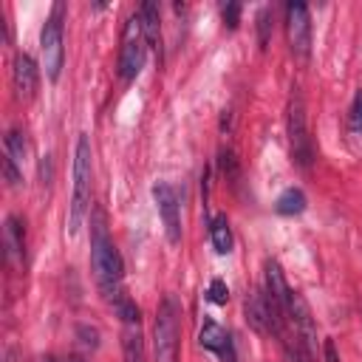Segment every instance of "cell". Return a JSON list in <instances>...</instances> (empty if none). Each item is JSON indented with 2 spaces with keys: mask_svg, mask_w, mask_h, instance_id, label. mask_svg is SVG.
<instances>
[{
  "mask_svg": "<svg viewBox=\"0 0 362 362\" xmlns=\"http://www.w3.org/2000/svg\"><path fill=\"white\" fill-rule=\"evenodd\" d=\"M243 314H246L249 328H255L257 334H272L269 303H266V294H263V291H255V294L246 297V303H243Z\"/></svg>",
  "mask_w": 362,
  "mask_h": 362,
  "instance_id": "obj_12",
  "label": "cell"
},
{
  "mask_svg": "<svg viewBox=\"0 0 362 362\" xmlns=\"http://www.w3.org/2000/svg\"><path fill=\"white\" fill-rule=\"evenodd\" d=\"M153 345H156V362H178V303L173 294H167L158 303Z\"/></svg>",
  "mask_w": 362,
  "mask_h": 362,
  "instance_id": "obj_3",
  "label": "cell"
},
{
  "mask_svg": "<svg viewBox=\"0 0 362 362\" xmlns=\"http://www.w3.org/2000/svg\"><path fill=\"white\" fill-rule=\"evenodd\" d=\"M3 175H6V181H8V187H20V181H23V167L14 164L6 153H3Z\"/></svg>",
  "mask_w": 362,
  "mask_h": 362,
  "instance_id": "obj_22",
  "label": "cell"
},
{
  "mask_svg": "<svg viewBox=\"0 0 362 362\" xmlns=\"http://www.w3.org/2000/svg\"><path fill=\"white\" fill-rule=\"evenodd\" d=\"M51 175H54V170H51V156H42V161H40V178H42V184H51Z\"/></svg>",
  "mask_w": 362,
  "mask_h": 362,
  "instance_id": "obj_26",
  "label": "cell"
},
{
  "mask_svg": "<svg viewBox=\"0 0 362 362\" xmlns=\"http://www.w3.org/2000/svg\"><path fill=\"white\" fill-rule=\"evenodd\" d=\"M229 124H232V113L223 110V116H221V130H229Z\"/></svg>",
  "mask_w": 362,
  "mask_h": 362,
  "instance_id": "obj_27",
  "label": "cell"
},
{
  "mask_svg": "<svg viewBox=\"0 0 362 362\" xmlns=\"http://www.w3.org/2000/svg\"><path fill=\"white\" fill-rule=\"evenodd\" d=\"M90 221H93V226H90V266H93V274H96V283H99L105 300L116 303L119 297L127 294L124 286H122L124 263H122V255H119L116 243L107 235L102 212H93Z\"/></svg>",
  "mask_w": 362,
  "mask_h": 362,
  "instance_id": "obj_1",
  "label": "cell"
},
{
  "mask_svg": "<svg viewBox=\"0 0 362 362\" xmlns=\"http://www.w3.org/2000/svg\"><path fill=\"white\" fill-rule=\"evenodd\" d=\"M40 54H42V68H45V76L51 82L59 79V71H62V3L54 6L51 17L45 20L42 31H40Z\"/></svg>",
  "mask_w": 362,
  "mask_h": 362,
  "instance_id": "obj_6",
  "label": "cell"
},
{
  "mask_svg": "<svg viewBox=\"0 0 362 362\" xmlns=\"http://www.w3.org/2000/svg\"><path fill=\"white\" fill-rule=\"evenodd\" d=\"M255 20H257V42H260V48H266L269 45V37H272V8L263 6Z\"/></svg>",
  "mask_w": 362,
  "mask_h": 362,
  "instance_id": "obj_19",
  "label": "cell"
},
{
  "mask_svg": "<svg viewBox=\"0 0 362 362\" xmlns=\"http://www.w3.org/2000/svg\"><path fill=\"white\" fill-rule=\"evenodd\" d=\"M206 300L215 303V305H226V303H229V288H226V283H223L221 277H215V280L209 283V288H206Z\"/></svg>",
  "mask_w": 362,
  "mask_h": 362,
  "instance_id": "obj_21",
  "label": "cell"
},
{
  "mask_svg": "<svg viewBox=\"0 0 362 362\" xmlns=\"http://www.w3.org/2000/svg\"><path fill=\"white\" fill-rule=\"evenodd\" d=\"M221 17H223V25L226 28H238V23H240V3L221 6Z\"/></svg>",
  "mask_w": 362,
  "mask_h": 362,
  "instance_id": "obj_23",
  "label": "cell"
},
{
  "mask_svg": "<svg viewBox=\"0 0 362 362\" xmlns=\"http://www.w3.org/2000/svg\"><path fill=\"white\" fill-rule=\"evenodd\" d=\"M286 130H288V144H291V156L294 161L305 170L311 167L314 150H311V136H308V124H305V102L300 88H291L288 96V116H286Z\"/></svg>",
  "mask_w": 362,
  "mask_h": 362,
  "instance_id": "obj_4",
  "label": "cell"
},
{
  "mask_svg": "<svg viewBox=\"0 0 362 362\" xmlns=\"http://www.w3.org/2000/svg\"><path fill=\"white\" fill-rule=\"evenodd\" d=\"M144 57H147V40L141 31V20L139 11L124 23L122 31V48H119V76L122 82H133L139 76V71L144 68Z\"/></svg>",
  "mask_w": 362,
  "mask_h": 362,
  "instance_id": "obj_5",
  "label": "cell"
},
{
  "mask_svg": "<svg viewBox=\"0 0 362 362\" xmlns=\"http://www.w3.org/2000/svg\"><path fill=\"white\" fill-rule=\"evenodd\" d=\"M286 34H288V48L297 59H308L311 54V17L308 6L303 3H288L286 6Z\"/></svg>",
  "mask_w": 362,
  "mask_h": 362,
  "instance_id": "obj_7",
  "label": "cell"
},
{
  "mask_svg": "<svg viewBox=\"0 0 362 362\" xmlns=\"http://www.w3.org/2000/svg\"><path fill=\"white\" fill-rule=\"evenodd\" d=\"M139 20H141V31H144V40H147V48L158 51L161 45V17H158V6L156 3H141L139 6Z\"/></svg>",
  "mask_w": 362,
  "mask_h": 362,
  "instance_id": "obj_13",
  "label": "cell"
},
{
  "mask_svg": "<svg viewBox=\"0 0 362 362\" xmlns=\"http://www.w3.org/2000/svg\"><path fill=\"white\" fill-rule=\"evenodd\" d=\"M153 201H156V206H158V215H161L167 240H170V243H178V240H181V204H178L175 189H173L167 181H158V184L153 187Z\"/></svg>",
  "mask_w": 362,
  "mask_h": 362,
  "instance_id": "obj_8",
  "label": "cell"
},
{
  "mask_svg": "<svg viewBox=\"0 0 362 362\" xmlns=\"http://www.w3.org/2000/svg\"><path fill=\"white\" fill-rule=\"evenodd\" d=\"M25 153H28V147H25V139H23V130H8L6 133V156L14 161V164H20L23 167V161H25Z\"/></svg>",
  "mask_w": 362,
  "mask_h": 362,
  "instance_id": "obj_18",
  "label": "cell"
},
{
  "mask_svg": "<svg viewBox=\"0 0 362 362\" xmlns=\"http://www.w3.org/2000/svg\"><path fill=\"white\" fill-rule=\"evenodd\" d=\"M209 238H212V246H215L218 255H229L232 252V229H229L226 215H215L209 221Z\"/></svg>",
  "mask_w": 362,
  "mask_h": 362,
  "instance_id": "obj_15",
  "label": "cell"
},
{
  "mask_svg": "<svg viewBox=\"0 0 362 362\" xmlns=\"http://www.w3.org/2000/svg\"><path fill=\"white\" fill-rule=\"evenodd\" d=\"M122 351H124V362H144V339H141L139 325H124Z\"/></svg>",
  "mask_w": 362,
  "mask_h": 362,
  "instance_id": "obj_16",
  "label": "cell"
},
{
  "mask_svg": "<svg viewBox=\"0 0 362 362\" xmlns=\"http://www.w3.org/2000/svg\"><path fill=\"white\" fill-rule=\"evenodd\" d=\"M198 342H201V348L218 354L221 362H238V351H235L229 331H223L215 320H204V325L198 331Z\"/></svg>",
  "mask_w": 362,
  "mask_h": 362,
  "instance_id": "obj_10",
  "label": "cell"
},
{
  "mask_svg": "<svg viewBox=\"0 0 362 362\" xmlns=\"http://www.w3.org/2000/svg\"><path fill=\"white\" fill-rule=\"evenodd\" d=\"M37 62L28 54H17L14 57V68H11V82H14V93L17 99H31L37 93Z\"/></svg>",
  "mask_w": 362,
  "mask_h": 362,
  "instance_id": "obj_11",
  "label": "cell"
},
{
  "mask_svg": "<svg viewBox=\"0 0 362 362\" xmlns=\"http://www.w3.org/2000/svg\"><path fill=\"white\" fill-rule=\"evenodd\" d=\"M274 209H277L280 215H300V212L305 209V192L297 189V187L283 189V192L277 195V201H274Z\"/></svg>",
  "mask_w": 362,
  "mask_h": 362,
  "instance_id": "obj_17",
  "label": "cell"
},
{
  "mask_svg": "<svg viewBox=\"0 0 362 362\" xmlns=\"http://www.w3.org/2000/svg\"><path fill=\"white\" fill-rule=\"evenodd\" d=\"M221 173L226 175V181L238 184V158H235V153L229 147L221 150Z\"/></svg>",
  "mask_w": 362,
  "mask_h": 362,
  "instance_id": "obj_20",
  "label": "cell"
},
{
  "mask_svg": "<svg viewBox=\"0 0 362 362\" xmlns=\"http://www.w3.org/2000/svg\"><path fill=\"white\" fill-rule=\"evenodd\" d=\"M74 189H71V209H68V232L74 235L85 215H88V206H90V175H93V167H90V139L82 133L76 139V150H74Z\"/></svg>",
  "mask_w": 362,
  "mask_h": 362,
  "instance_id": "obj_2",
  "label": "cell"
},
{
  "mask_svg": "<svg viewBox=\"0 0 362 362\" xmlns=\"http://www.w3.org/2000/svg\"><path fill=\"white\" fill-rule=\"evenodd\" d=\"M3 238H6V252H8V257L23 260V257H25V226H23V221H20L17 215H8V218H6Z\"/></svg>",
  "mask_w": 362,
  "mask_h": 362,
  "instance_id": "obj_14",
  "label": "cell"
},
{
  "mask_svg": "<svg viewBox=\"0 0 362 362\" xmlns=\"http://www.w3.org/2000/svg\"><path fill=\"white\" fill-rule=\"evenodd\" d=\"M322 359H325V362H342L339 354H337L334 339H325V342H322Z\"/></svg>",
  "mask_w": 362,
  "mask_h": 362,
  "instance_id": "obj_25",
  "label": "cell"
},
{
  "mask_svg": "<svg viewBox=\"0 0 362 362\" xmlns=\"http://www.w3.org/2000/svg\"><path fill=\"white\" fill-rule=\"evenodd\" d=\"M288 328L297 334V339H300V345H303V351H305V356L311 362L317 356V325L311 320V311H308L305 300L297 291H294L291 311H288Z\"/></svg>",
  "mask_w": 362,
  "mask_h": 362,
  "instance_id": "obj_9",
  "label": "cell"
},
{
  "mask_svg": "<svg viewBox=\"0 0 362 362\" xmlns=\"http://www.w3.org/2000/svg\"><path fill=\"white\" fill-rule=\"evenodd\" d=\"M348 124H351V130H362V90L354 96V105H351V116H348Z\"/></svg>",
  "mask_w": 362,
  "mask_h": 362,
  "instance_id": "obj_24",
  "label": "cell"
}]
</instances>
